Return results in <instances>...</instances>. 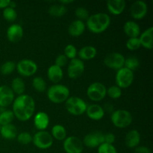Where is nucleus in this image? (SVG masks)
<instances>
[{"instance_id":"f257e3e1","label":"nucleus","mask_w":153,"mask_h":153,"mask_svg":"<svg viewBox=\"0 0 153 153\" xmlns=\"http://www.w3.org/2000/svg\"><path fill=\"white\" fill-rule=\"evenodd\" d=\"M12 111L14 117L22 122L31 119L35 111V102L29 95L22 94L14 99L12 103Z\"/></svg>"},{"instance_id":"f03ea898","label":"nucleus","mask_w":153,"mask_h":153,"mask_svg":"<svg viewBox=\"0 0 153 153\" xmlns=\"http://www.w3.org/2000/svg\"><path fill=\"white\" fill-rule=\"evenodd\" d=\"M85 25L91 32L94 34H101L110 26L111 17L105 13H94L88 17Z\"/></svg>"},{"instance_id":"7ed1b4c3","label":"nucleus","mask_w":153,"mask_h":153,"mask_svg":"<svg viewBox=\"0 0 153 153\" xmlns=\"http://www.w3.org/2000/svg\"><path fill=\"white\" fill-rule=\"evenodd\" d=\"M47 97L50 102L55 104L65 102L70 97V91L67 86L60 84H55L47 90Z\"/></svg>"},{"instance_id":"20e7f679","label":"nucleus","mask_w":153,"mask_h":153,"mask_svg":"<svg viewBox=\"0 0 153 153\" xmlns=\"http://www.w3.org/2000/svg\"><path fill=\"white\" fill-rule=\"evenodd\" d=\"M111 120L117 128H125L131 125L133 120V117L128 111L118 109L111 113Z\"/></svg>"},{"instance_id":"39448f33","label":"nucleus","mask_w":153,"mask_h":153,"mask_svg":"<svg viewBox=\"0 0 153 153\" xmlns=\"http://www.w3.org/2000/svg\"><path fill=\"white\" fill-rule=\"evenodd\" d=\"M65 107L68 113L73 116L84 114L88 108L86 102L79 97H70L65 102Z\"/></svg>"},{"instance_id":"423d86ee","label":"nucleus","mask_w":153,"mask_h":153,"mask_svg":"<svg viewBox=\"0 0 153 153\" xmlns=\"http://www.w3.org/2000/svg\"><path fill=\"white\" fill-rule=\"evenodd\" d=\"M134 79V72L131 71L126 67L120 69L117 71L115 76V82L116 85L121 89L128 88L132 85Z\"/></svg>"},{"instance_id":"0eeeda50","label":"nucleus","mask_w":153,"mask_h":153,"mask_svg":"<svg viewBox=\"0 0 153 153\" xmlns=\"http://www.w3.org/2000/svg\"><path fill=\"white\" fill-rule=\"evenodd\" d=\"M107 88L104 84L96 82L91 84L87 89V95L88 98L94 102L102 101L105 97Z\"/></svg>"},{"instance_id":"6e6552de","label":"nucleus","mask_w":153,"mask_h":153,"mask_svg":"<svg viewBox=\"0 0 153 153\" xmlns=\"http://www.w3.org/2000/svg\"><path fill=\"white\" fill-rule=\"evenodd\" d=\"M37 64L31 59H22L16 64V70L22 77H30L37 73Z\"/></svg>"},{"instance_id":"1a4fd4ad","label":"nucleus","mask_w":153,"mask_h":153,"mask_svg":"<svg viewBox=\"0 0 153 153\" xmlns=\"http://www.w3.org/2000/svg\"><path fill=\"white\" fill-rule=\"evenodd\" d=\"M32 143L40 149H47L53 144V137L46 131H39L33 136Z\"/></svg>"},{"instance_id":"9d476101","label":"nucleus","mask_w":153,"mask_h":153,"mask_svg":"<svg viewBox=\"0 0 153 153\" xmlns=\"http://www.w3.org/2000/svg\"><path fill=\"white\" fill-rule=\"evenodd\" d=\"M126 58L120 52H111L109 53L104 58V64L109 69L114 70H119L124 67Z\"/></svg>"},{"instance_id":"9b49d317","label":"nucleus","mask_w":153,"mask_h":153,"mask_svg":"<svg viewBox=\"0 0 153 153\" xmlns=\"http://www.w3.org/2000/svg\"><path fill=\"white\" fill-rule=\"evenodd\" d=\"M85 70V63L79 58L70 60L67 67V76L71 79H77L82 76Z\"/></svg>"},{"instance_id":"f8f14e48","label":"nucleus","mask_w":153,"mask_h":153,"mask_svg":"<svg viewBox=\"0 0 153 153\" xmlns=\"http://www.w3.org/2000/svg\"><path fill=\"white\" fill-rule=\"evenodd\" d=\"M63 148L66 153H82L84 145L82 140L76 136L66 137L63 143Z\"/></svg>"},{"instance_id":"ddd939ff","label":"nucleus","mask_w":153,"mask_h":153,"mask_svg":"<svg viewBox=\"0 0 153 153\" xmlns=\"http://www.w3.org/2000/svg\"><path fill=\"white\" fill-rule=\"evenodd\" d=\"M148 13V5L144 1L137 0L130 7V14L136 20L143 19Z\"/></svg>"},{"instance_id":"4468645a","label":"nucleus","mask_w":153,"mask_h":153,"mask_svg":"<svg viewBox=\"0 0 153 153\" xmlns=\"http://www.w3.org/2000/svg\"><path fill=\"white\" fill-rule=\"evenodd\" d=\"M82 143L88 148H98L102 143H105L104 134L98 131L89 133L85 136Z\"/></svg>"},{"instance_id":"2eb2a0df","label":"nucleus","mask_w":153,"mask_h":153,"mask_svg":"<svg viewBox=\"0 0 153 153\" xmlns=\"http://www.w3.org/2000/svg\"><path fill=\"white\" fill-rule=\"evenodd\" d=\"M15 94L11 88L7 85L0 86V108H7L13 103Z\"/></svg>"},{"instance_id":"dca6fc26","label":"nucleus","mask_w":153,"mask_h":153,"mask_svg":"<svg viewBox=\"0 0 153 153\" xmlns=\"http://www.w3.org/2000/svg\"><path fill=\"white\" fill-rule=\"evenodd\" d=\"M23 28L19 24H12L7 28V38L11 43H17L23 37Z\"/></svg>"},{"instance_id":"f3484780","label":"nucleus","mask_w":153,"mask_h":153,"mask_svg":"<svg viewBox=\"0 0 153 153\" xmlns=\"http://www.w3.org/2000/svg\"><path fill=\"white\" fill-rule=\"evenodd\" d=\"M85 113L90 119L98 121L104 117L105 111V109L100 105L91 104L88 105Z\"/></svg>"},{"instance_id":"a211bd4d","label":"nucleus","mask_w":153,"mask_h":153,"mask_svg":"<svg viewBox=\"0 0 153 153\" xmlns=\"http://www.w3.org/2000/svg\"><path fill=\"white\" fill-rule=\"evenodd\" d=\"M34 125L38 131H46L49 125V117L46 112L39 111L34 117Z\"/></svg>"},{"instance_id":"6ab92c4d","label":"nucleus","mask_w":153,"mask_h":153,"mask_svg":"<svg viewBox=\"0 0 153 153\" xmlns=\"http://www.w3.org/2000/svg\"><path fill=\"white\" fill-rule=\"evenodd\" d=\"M106 4L108 10L114 16H118L123 13L126 7V3L124 0H109Z\"/></svg>"},{"instance_id":"aec40b11","label":"nucleus","mask_w":153,"mask_h":153,"mask_svg":"<svg viewBox=\"0 0 153 153\" xmlns=\"http://www.w3.org/2000/svg\"><path fill=\"white\" fill-rule=\"evenodd\" d=\"M86 29L85 22L79 19H76L70 24L68 27V33L73 37H79L82 36Z\"/></svg>"},{"instance_id":"412c9836","label":"nucleus","mask_w":153,"mask_h":153,"mask_svg":"<svg viewBox=\"0 0 153 153\" xmlns=\"http://www.w3.org/2000/svg\"><path fill=\"white\" fill-rule=\"evenodd\" d=\"M141 140L140 132L136 129H132L128 131L125 137V143L130 149H134L139 146Z\"/></svg>"},{"instance_id":"4be33fe9","label":"nucleus","mask_w":153,"mask_h":153,"mask_svg":"<svg viewBox=\"0 0 153 153\" xmlns=\"http://www.w3.org/2000/svg\"><path fill=\"white\" fill-rule=\"evenodd\" d=\"M138 38L140 40V46H143L145 49H148V50H151L152 49L153 27H149L144 31L140 33Z\"/></svg>"},{"instance_id":"5701e85b","label":"nucleus","mask_w":153,"mask_h":153,"mask_svg":"<svg viewBox=\"0 0 153 153\" xmlns=\"http://www.w3.org/2000/svg\"><path fill=\"white\" fill-rule=\"evenodd\" d=\"M47 77L49 80L52 83H59L64 77L63 69L61 67H58L55 64L51 65L47 70Z\"/></svg>"},{"instance_id":"b1692460","label":"nucleus","mask_w":153,"mask_h":153,"mask_svg":"<svg viewBox=\"0 0 153 153\" xmlns=\"http://www.w3.org/2000/svg\"><path fill=\"white\" fill-rule=\"evenodd\" d=\"M123 31L129 38L138 37L140 34V28L136 22L128 20L123 25Z\"/></svg>"},{"instance_id":"393cba45","label":"nucleus","mask_w":153,"mask_h":153,"mask_svg":"<svg viewBox=\"0 0 153 153\" xmlns=\"http://www.w3.org/2000/svg\"><path fill=\"white\" fill-rule=\"evenodd\" d=\"M97 55V49L93 46H83L80 50L78 52L77 55L79 58L82 61H90L96 58Z\"/></svg>"},{"instance_id":"a878e982","label":"nucleus","mask_w":153,"mask_h":153,"mask_svg":"<svg viewBox=\"0 0 153 153\" xmlns=\"http://www.w3.org/2000/svg\"><path fill=\"white\" fill-rule=\"evenodd\" d=\"M0 134L5 140H13L17 136V128L13 124L2 126L0 128Z\"/></svg>"},{"instance_id":"bb28decb","label":"nucleus","mask_w":153,"mask_h":153,"mask_svg":"<svg viewBox=\"0 0 153 153\" xmlns=\"http://www.w3.org/2000/svg\"><path fill=\"white\" fill-rule=\"evenodd\" d=\"M10 88L13 94H16L18 96H20L24 94L25 91V82L22 78L16 77L12 80L11 85H10Z\"/></svg>"},{"instance_id":"cd10ccee","label":"nucleus","mask_w":153,"mask_h":153,"mask_svg":"<svg viewBox=\"0 0 153 153\" xmlns=\"http://www.w3.org/2000/svg\"><path fill=\"white\" fill-rule=\"evenodd\" d=\"M51 135L57 140H64L67 137V130L64 128V126L56 124L53 126L52 128V133Z\"/></svg>"},{"instance_id":"c85d7f7f","label":"nucleus","mask_w":153,"mask_h":153,"mask_svg":"<svg viewBox=\"0 0 153 153\" xmlns=\"http://www.w3.org/2000/svg\"><path fill=\"white\" fill-rule=\"evenodd\" d=\"M67 7L60 3L52 4L49 7V10H48L49 14L54 17H61L67 13Z\"/></svg>"},{"instance_id":"c756f323","label":"nucleus","mask_w":153,"mask_h":153,"mask_svg":"<svg viewBox=\"0 0 153 153\" xmlns=\"http://www.w3.org/2000/svg\"><path fill=\"white\" fill-rule=\"evenodd\" d=\"M14 114L11 110H2L0 112V126L7 125L10 124L14 119Z\"/></svg>"},{"instance_id":"7c9ffc66","label":"nucleus","mask_w":153,"mask_h":153,"mask_svg":"<svg viewBox=\"0 0 153 153\" xmlns=\"http://www.w3.org/2000/svg\"><path fill=\"white\" fill-rule=\"evenodd\" d=\"M140 67V61L136 56H129L125 59L124 67L134 72Z\"/></svg>"},{"instance_id":"2f4dec72","label":"nucleus","mask_w":153,"mask_h":153,"mask_svg":"<svg viewBox=\"0 0 153 153\" xmlns=\"http://www.w3.org/2000/svg\"><path fill=\"white\" fill-rule=\"evenodd\" d=\"M32 86L34 89L38 93H43L46 90V81L40 76H37L33 79Z\"/></svg>"},{"instance_id":"473e14b6","label":"nucleus","mask_w":153,"mask_h":153,"mask_svg":"<svg viewBox=\"0 0 153 153\" xmlns=\"http://www.w3.org/2000/svg\"><path fill=\"white\" fill-rule=\"evenodd\" d=\"M16 64L13 61H8L1 64L0 67V73L4 76H8L13 73L16 70Z\"/></svg>"},{"instance_id":"72a5a7b5","label":"nucleus","mask_w":153,"mask_h":153,"mask_svg":"<svg viewBox=\"0 0 153 153\" xmlns=\"http://www.w3.org/2000/svg\"><path fill=\"white\" fill-rule=\"evenodd\" d=\"M122 94V89L117 85H113V86H111L110 88H107L106 95H108L110 98L113 99V100H117V99L120 98Z\"/></svg>"},{"instance_id":"f704fd0d","label":"nucleus","mask_w":153,"mask_h":153,"mask_svg":"<svg viewBox=\"0 0 153 153\" xmlns=\"http://www.w3.org/2000/svg\"><path fill=\"white\" fill-rule=\"evenodd\" d=\"M2 16L5 20L7 22H14L17 17V13H16V10L12 7H7L3 10Z\"/></svg>"},{"instance_id":"c9c22d12","label":"nucleus","mask_w":153,"mask_h":153,"mask_svg":"<svg viewBox=\"0 0 153 153\" xmlns=\"http://www.w3.org/2000/svg\"><path fill=\"white\" fill-rule=\"evenodd\" d=\"M33 136L28 132H21L16 136V140L20 144L28 145L32 142Z\"/></svg>"},{"instance_id":"e433bc0d","label":"nucleus","mask_w":153,"mask_h":153,"mask_svg":"<svg viewBox=\"0 0 153 153\" xmlns=\"http://www.w3.org/2000/svg\"><path fill=\"white\" fill-rule=\"evenodd\" d=\"M77 49L76 47L73 44H68L65 46L64 50V55L67 58V59L73 60L77 56Z\"/></svg>"},{"instance_id":"4c0bfd02","label":"nucleus","mask_w":153,"mask_h":153,"mask_svg":"<svg viewBox=\"0 0 153 153\" xmlns=\"http://www.w3.org/2000/svg\"><path fill=\"white\" fill-rule=\"evenodd\" d=\"M126 46L130 51L137 50L140 48V43L138 37H131L128 38L126 43Z\"/></svg>"},{"instance_id":"58836bf2","label":"nucleus","mask_w":153,"mask_h":153,"mask_svg":"<svg viewBox=\"0 0 153 153\" xmlns=\"http://www.w3.org/2000/svg\"><path fill=\"white\" fill-rule=\"evenodd\" d=\"M98 153H117L116 147L113 144L103 143L98 146L97 149Z\"/></svg>"},{"instance_id":"ea45409f","label":"nucleus","mask_w":153,"mask_h":153,"mask_svg":"<svg viewBox=\"0 0 153 153\" xmlns=\"http://www.w3.org/2000/svg\"><path fill=\"white\" fill-rule=\"evenodd\" d=\"M75 14L78 17V19L83 21V22L84 20H87L90 16L88 10L84 7H77L75 10Z\"/></svg>"},{"instance_id":"a19ab883","label":"nucleus","mask_w":153,"mask_h":153,"mask_svg":"<svg viewBox=\"0 0 153 153\" xmlns=\"http://www.w3.org/2000/svg\"><path fill=\"white\" fill-rule=\"evenodd\" d=\"M67 62H68V59H67V57L64 54H61V55H58L55 58V64L58 67L63 68L67 65Z\"/></svg>"},{"instance_id":"79ce46f5","label":"nucleus","mask_w":153,"mask_h":153,"mask_svg":"<svg viewBox=\"0 0 153 153\" xmlns=\"http://www.w3.org/2000/svg\"><path fill=\"white\" fill-rule=\"evenodd\" d=\"M104 140L105 143L113 144L116 140V137L113 133H106V134H104Z\"/></svg>"},{"instance_id":"37998d69","label":"nucleus","mask_w":153,"mask_h":153,"mask_svg":"<svg viewBox=\"0 0 153 153\" xmlns=\"http://www.w3.org/2000/svg\"><path fill=\"white\" fill-rule=\"evenodd\" d=\"M134 153H152V151L147 146H138L134 148Z\"/></svg>"},{"instance_id":"c03bdc74","label":"nucleus","mask_w":153,"mask_h":153,"mask_svg":"<svg viewBox=\"0 0 153 153\" xmlns=\"http://www.w3.org/2000/svg\"><path fill=\"white\" fill-rule=\"evenodd\" d=\"M10 3V0H0V9H4L9 7Z\"/></svg>"},{"instance_id":"a18cd8bd","label":"nucleus","mask_w":153,"mask_h":153,"mask_svg":"<svg viewBox=\"0 0 153 153\" xmlns=\"http://www.w3.org/2000/svg\"><path fill=\"white\" fill-rule=\"evenodd\" d=\"M74 2V1H73V0H64V1H60L59 3L60 4H63V5L66 6L67 4H71V3Z\"/></svg>"},{"instance_id":"49530a36","label":"nucleus","mask_w":153,"mask_h":153,"mask_svg":"<svg viewBox=\"0 0 153 153\" xmlns=\"http://www.w3.org/2000/svg\"><path fill=\"white\" fill-rule=\"evenodd\" d=\"M1 108H0V112H1Z\"/></svg>"},{"instance_id":"de8ad7c7","label":"nucleus","mask_w":153,"mask_h":153,"mask_svg":"<svg viewBox=\"0 0 153 153\" xmlns=\"http://www.w3.org/2000/svg\"><path fill=\"white\" fill-rule=\"evenodd\" d=\"M0 128H1V126H0Z\"/></svg>"}]
</instances>
